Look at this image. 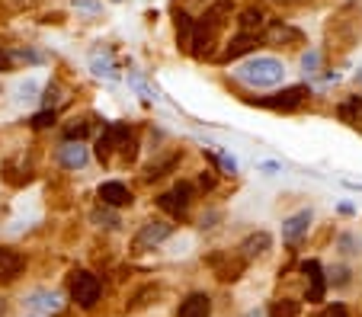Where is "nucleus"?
I'll list each match as a JSON object with an SVG mask.
<instances>
[{
    "mask_svg": "<svg viewBox=\"0 0 362 317\" xmlns=\"http://www.w3.org/2000/svg\"><path fill=\"white\" fill-rule=\"evenodd\" d=\"M154 202H158V209H164L167 215H170V218H180V221L186 218V209H183V205L176 202V199L170 196V192H160V196L154 199Z\"/></svg>",
    "mask_w": 362,
    "mask_h": 317,
    "instance_id": "nucleus-23",
    "label": "nucleus"
},
{
    "mask_svg": "<svg viewBox=\"0 0 362 317\" xmlns=\"http://www.w3.org/2000/svg\"><path fill=\"white\" fill-rule=\"evenodd\" d=\"M244 317H266V308H250Z\"/></svg>",
    "mask_w": 362,
    "mask_h": 317,
    "instance_id": "nucleus-42",
    "label": "nucleus"
},
{
    "mask_svg": "<svg viewBox=\"0 0 362 317\" xmlns=\"http://www.w3.org/2000/svg\"><path fill=\"white\" fill-rule=\"evenodd\" d=\"M26 269V257L13 247H0V286H10L23 276Z\"/></svg>",
    "mask_w": 362,
    "mask_h": 317,
    "instance_id": "nucleus-11",
    "label": "nucleus"
},
{
    "mask_svg": "<svg viewBox=\"0 0 362 317\" xmlns=\"http://www.w3.org/2000/svg\"><path fill=\"white\" fill-rule=\"evenodd\" d=\"M311 221H314V211H311V209H298L295 215L282 218V241L292 247V244H298L302 237H308Z\"/></svg>",
    "mask_w": 362,
    "mask_h": 317,
    "instance_id": "nucleus-8",
    "label": "nucleus"
},
{
    "mask_svg": "<svg viewBox=\"0 0 362 317\" xmlns=\"http://www.w3.org/2000/svg\"><path fill=\"white\" fill-rule=\"evenodd\" d=\"M87 135H90V122L87 119H74L68 129H64V141H83Z\"/></svg>",
    "mask_w": 362,
    "mask_h": 317,
    "instance_id": "nucleus-25",
    "label": "nucleus"
},
{
    "mask_svg": "<svg viewBox=\"0 0 362 317\" xmlns=\"http://www.w3.org/2000/svg\"><path fill=\"white\" fill-rule=\"evenodd\" d=\"M29 317H39V314H29Z\"/></svg>",
    "mask_w": 362,
    "mask_h": 317,
    "instance_id": "nucleus-45",
    "label": "nucleus"
},
{
    "mask_svg": "<svg viewBox=\"0 0 362 317\" xmlns=\"http://www.w3.org/2000/svg\"><path fill=\"white\" fill-rule=\"evenodd\" d=\"M302 71H305V77H314L317 71H321V52H317V48L302 52Z\"/></svg>",
    "mask_w": 362,
    "mask_h": 317,
    "instance_id": "nucleus-26",
    "label": "nucleus"
},
{
    "mask_svg": "<svg viewBox=\"0 0 362 317\" xmlns=\"http://www.w3.org/2000/svg\"><path fill=\"white\" fill-rule=\"evenodd\" d=\"M302 276L308 279V292H305V302L308 304H321L327 295V279H324V266H321V260H305L302 266Z\"/></svg>",
    "mask_w": 362,
    "mask_h": 317,
    "instance_id": "nucleus-5",
    "label": "nucleus"
},
{
    "mask_svg": "<svg viewBox=\"0 0 362 317\" xmlns=\"http://www.w3.org/2000/svg\"><path fill=\"white\" fill-rule=\"evenodd\" d=\"M103 298V279L90 269H74L71 272V302L81 311H93Z\"/></svg>",
    "mask_w": 362,
    "mask_h": 317,
    "instance_id": "nucleus-2",
    "label": "nucleus"
},
{
    "mask_svg": "<svg viewBox=\"0 0 362 317\" xmlns=\"http://www.w3.org/2000/svg\"><path fill=\"white\" fill-rule=\"evenodd\" d=\"M7 314H10V302L0 295V317H7Z\"/></svg>",
    "mask_w": 362,
    "mask_h": 317,
    "instance_id": "nucleus-41",
    "label": "nucleus"
},
{
    "mask_svg": "<svg viewBox=\"0 0 362 317\" xmlns=\"http://www.w3.org/2000/svg\"><path fill=\"white\" fill-rule=\"evenodd\" d=\"M305 97H308V87H305V83H295V87H282L279 93L250 99V103L260 106V109H272V113H292V109H298V106L305 103Z\"/></svg>",
    "mask_w": 362,
    "mask_h": 317,
    "instance_id": "nucleus-3",
    "label": "nucleus"
},
{
    "mask_svg": "<svg viewBox=\"0 0 362 317\" xmlns=\"http://www.w3.org/2000/svg\"><path fill=\"white\" fill-rule=\"evenodd\" d=\"M337 250L343 253V257H356V253H359V241H356L353 234H340L337 237Z\"/></svg>",
    "mask_w": 362,
    "mask_h": 317,
    "instance_id": "nucleus-29",
    "label": "nucleus"
},
{
    "mask_svg": "<svg viewBox=\"0 0 362 317\" xmlns=\"http://www.w3.org/2000/svg\"><path fill=\"white\" fill-rule=\"evenodd\" d=\"M55 122H58V113L55 109H42V113H36L29 119V129H52Z\"/></svg>",
    "mask_w": 362,
    "mask_h": 317,
    "instance_id": "nucleus-28",
    "label": "nucleus"
},
{
    "mask_svg": "<svg viewBox=\"0 0 362 317\" xmlns=\"http://www.w3.org/2000/svg\"><path fill=\"white\" fill-rule=\"evenodd\" d=\"M356 83H359V87H362V68L356 71Z\"/></svg>",
    "mask_w": 362,
    "mask_h": 317,
    "instance_id": "nucleus-43",
    "label": "nucleus"
},
{
    "mask_svg": "<svg viewBox=\"0 0 362 317\" xmlns=\"http://www.w3.org/2000/svg\"><path fill=\"white\" fill-rule=\"evenodd\" d=\"M26 308L32 311V314H61L64 311V298H61V292H52V288H36V292H29L23 298Z\"/></svg>",
    "mask_w": 362,
    "mask_h": 317,
    "instance_id": "nucleus-6",
    "label": "nucleus"
},
{
    "mask_svg": "<svg viewBox=\"0 0 362 317\" xmlns=\"http://www.w3.org/2000/svg\"><path fill=\"white\" fill-rule=\"evenodd\" d=\"M337 211H340V215H353L356 209H353V205H349V202H340V205H337Z\"/></svg>",
    "mask_w": 362,
    "mask_h": 317,
    "instance_id": "nucleus-40",
    "label": "nucleus"
},
{
    "mask_svg": "<svg viewBox=\"0 0 362 317\" xmlns=\"http://www.w3.org/2000/svg\"><path fill=\"white\" fill-rule=\"evenodd\" d=\"M237 250H241V257L247 260V263L250 260H260V257H266V253L272 250V234L270 231H250Z\"/></svg>",
    "mask_w": 362,
    "mask_h": 317,
    "instance_id": "nucleus-12",
    "label": "nucleus"
},
{
    "mask_svg": "<svg viewBox=\"0 0 362 317\" xmlns=\"http://www.w3.org/2000/svg\"><path fill=\"white\" fill-rule=\"evenodd\" d=\"M176 317H211V295L209 292H189L176 308Z\"/></svg>",
    "mask_w": 362,
    "mask_h": 317,
    "instance_id": "nucleus-13",
    "label": "nucleus"
},
{
    "mask_svg": "<svg viewBox=\"0 0 362 317\" xmlns=\"http://www.w3.org/2000/svg\"><path fill=\"white\" fill-rule=\"evenodd\" d=\"M199 186H202V189H215V176H211V170H202V174H199Z\"/></svg>",
    "mask_w": 362,
    "mask_h": 317,
    "instance_id": "nucleus-37",
    "label": "nucleus"
},
{
    "mask_svg": "<svg viewBox=\"0 0 362 317\" xmlns=\"http://www.w3.org/2000/svg\"><path fill=\"white\" fill-rule=\"evenodd\" d=\"M215 164H218L228 176H237V170H241V164H237L231 154H215Z\"/></svg>",
    "mask_w": 362,
    "mask_h": 317,
    "instance_id": "nucleus-31",
    "label": "nucleus"
},
{
    "mask_svg": "<svg viewBox=\"0 0 362 317\" xmlns=\"http://www.w3.org/2000/svg\"><path fill=\"white\" fill-rule=\"evenodd\" d=\"M170 196H174L176 202H180L183 209L189 211V205H193V199H196V186H193V183H186V180H180V183H174Z\"/></svg>",
    "mask_w": 362,
    "mask_h": 317,
    "instance_id": "nucleus-22",
    "label": "nucleus"
},
{
    "mask_svg": "<svg viewBox=\"0 0 362 317\" xmlns=\"http://www.w3.org/2000/svg\"><path fill=\"white\" fill-rule=\"evenodd\" d=\"M257 170H260V174H266V176H272V174H279L282 167L276 164V160H263V164H257Z\"/></svg>",
    "mask_w": 362,
    "mask_h": 317,
    "instance_id": "nucleus-35",
    "label": "nucleus"
},
{
    "mask_svg": "<svg viewBox=\"0 0 362 317\" xmlns=\"http://www.w3.org/2000/svg\"><path fill=\"white\" fill-rule=\"evenodd\" d=\"M337 115L347 122V125H356V122H359V115H362V97H349L347 103L337 109Z\"/></svg>",
    "mask_w": 362,
    "mask_h": 317,
    "instance_id": "nucleus-21",
    "label": "nucleus"
},
{
    "mask_svg": "<svg viewBox=\"0 0 362 317\" xmlns=\"http://www.w3.org/2000/svg\"><path fill=\"white\" fill-rule=\"evenodd\" d=\"M58 99H61L58 83H48L46 93H42V106H46V109H55V106H58Z\"/></svg>",
    "mask_w": 362,
    "mask_h": 317,
    "instance_id": "nucleus-33",
    "label": "nucleus"
},
{
    "mask_svg": "<svg viewBox=\"0 0 362 317\" xmlns=\"http://www.w3.org/2000/svg\"><path fill=\"white\" fill-rule=\"evenodd\" d=\"M113 3H122V0H113Z\"/></svg>",
    "mask_w": 362,
    "mask_h": 317,
    "instance_id": "nucleus-44",
    "label": "nucleus"
},
{
    "mask_svg": "<svg viewBox=\"0 0 362 317\" xmlns=\"http://www.w3.org/2000/svg\"><path fill=\"white\" fill-rule=\"evenodd\" d=\"M231 77L250 90H270V87H279L286 80V64L272 55H253V58L241 61L231 71Z\"/></svg>",
    "mask_w": 362,
    "mask_h": 317,
    "instance_id": "nucleus-1",
    "label": "nucleus"
},
{
    "mask_svg": "<svg viewBox=\"0 0 362 317\" xmlns=\"http://www.w3.org/2000/svg\"><path fill=\"white\" fill-rule=\"evenodd\" d=\"M71 7L81 10V13H99V10H103V0H71Z\"/></svg>",
    "mask_w": 362,
    "mask_h": 317,
    "instance_id": "nucleus-34",
    "label": "nucleus"
},
{
    "mask_svg": "<svg viewBox=\"0 0 362 317\" xmlns=\"http://www.w3.org/2000/svg\"><path fill=\"white\" fill-rule=\"evenodd\" d=\"M266 23V16L260 7H247L241 10V16H237V26H241V32H250L253 36V29H260V26Z\"/></svg>",
    "mask_w": 362,
    "mask_h": 317,
    "instance_id": "nucleus-19",
    "label": "nucleus"
},
{
    "mask_svg": "<svg viewBox=\"0 0 362 317\" xmlns=\"http://www.w3.org/2000/svg\"><path fill=\"white\" fill-rule=\"evenodd\" d=\"M90 71H93V77H103V80H119V68H116V61L109 52H93Z\"/></svg>",
    "mask_w": 362,
    "mask_h": 317,
    "instance_id": "nucleus-16",
    "label": "nucleus"
},
{
    "mask_svg": "<svg viewBox=\"0 0 362 317\" xmlns=\"http://www.w3.org/2000/svg\"><path fill=\"white\" fill-rule=\"evenodd\" d=\"M170 234H174V225L170 221H144L141 225V231H138V237H135V247H141V250H154V247H160L164 241H170Z\"/></svg>",
    "mask_w": 362,
    "mask_h": 317,
    "instance_id": "nucleus-9",
    "label": "nucleus"
},
{
    "mask_svg": "<svg viewBox=\"0 0 362 317\" xmlns=\"http://www.w3.org/2000/svg\"><path fill=\"white\" fill-rule=\"evenodd\" d=\"M270 38L272 42H302V32L292 29V26H286V23H276L270 29Z\"/></svg>",
    "mask_w": 362,
    "mask_h": 317,
    "instance_id": "nucleus-24",
    "label": "nucleus"
},
{
    "mask_svg": "<svg viewBox=\"0 0 362 317\" xmlns=\"http://www.w3.org/2000/svg\"><path fill=\"white\" fill-rule=\"evenodd\" d=\"M253 48H257V36H250V32H237V36L225 45L221 61H237V58H244V55H250Z\"/></svg>",
    "mask_w": 362,
    "mask_h": 317,
    "instance_id": "nucleus-15",
    "label": "nucleus"
},
{
    "mask_svg": "<svg viewBox=\"0 0 362 317\" xmlns=\"http://www.w3.org/2000/svg\"><path fill=\"white\" fill-rule=\"evenodd\" d=\"M209 266L215 269V279L218 282H237L244 276V269H247V260L241 257V253H211L209 257Z\"/></svg>",
    "mask_w": 362,
    "mask_h": 317,
    "instance_id": "nucleus-4",
    "label": "nucleus"
},
{
    "mask_svg": "<svg viewBox=\"0 0 362 317\" xmlns=\"http://www.w3.org/2000/svg\"><path fill=\"white\" fill-rule=\"evenodd\" d=\"M324 279H327V288H347L353 282V269L347 263H333L324 269Z\"/></svg>",
    "mask_w": 362,
    "mask_h": 317,
    "instance_id": "nucleus-18",
    "label": "nucleus"
},
{
    "mask_svg": "<svg viewBox=\"0 0 362 317\" xmlns=\"http://www.w3.org/2000/svg\"><path fill=\"white\" fill-rule=\"evenodd\" d=\"M266 317H302V302H298V298H288V295L272 298V302L266 304Z\"/></svg>",
    "mask_w": 362,
    "mask_h": 317,
    "instance_id": "nucleus-17",
    "label": "nucleus"
},
{
    "mask_svg": "<svg viewBox=\"0 0 362 317\" xmlns=\"http://www.w3.org/2000/svg\"><path fill=\"white\" fill-rule=\"evenodd\" d=\"M148 298H158V286H144V288H138V292L132 295L129 311H138V308H144V304H151Z\"/></svg>",
    "mask_w": 362,
    "mask_h": 317,
    "instance_id": "nucleus-27",
    "label": "nucleus"
},
{
    "mask_svg": "<svg viewBox=\"0 0 362 317\" xmlns=\"http://www.w3.org/2000/svg\"><path fill=\"white\" fill-rule=\"evenodd\" d=\"M90 221L97 227H106V231H116V227H119V215H116L113 209H106V205H97V209L90 211Z\"/></svg>",
    "mask_w": 362,
    "mask_h": 317,
    "instance_id": "nucleus-20",
    "label": "nucleus"
},
{
    "mask_svg": "<svg viewBox=\"0 0 362 317\" xmlns=\"http://www.w3.org/2000/svg\"><path fill=\"white\" fill-rule=\"evenodd\" d=\"M20 93H23V97H20V99H32V97H36V93H39V83H36V80H26L23 87H20Z\"/></svg>",
    "mask_w": 362,
    "mask_h": 317,
    "instance_id": "nucleus-36",
    "label": "nucleus"
},
{
    "mask_svg": "<svg viewBox=\"0 0 362 317\" xmlns=\"http://www.w3.org/2000/svg\"><path fill=\"white\" fill-rule=\"evenodd\" d=\"M211 45H215V29H209V26H202V23L193 26V38H189V52H193V58L205 61L211 55Z\"/></svg>",
    "mask_w": 362,
    "mask_h": 317,
    "instance_id": "nucleus-14",
    "label": "nucleus"
},
{
    "mask_svg": "<svg viewBox=\"0 0 362 317\" xmlns=\"http://www.w3.org/2000/svg\"><path fill=\"white\" fill-rule=\"evenodd\" d=\"M314 317H349V308L343 302H330V304H324V308L317 311Z\"/></svg>",
    "mask_w": 362,
    "mask_h": 317,
    "instance_id": "nucleus-30",
    "label": "nucleus"
},
{
    "mask_svg": "<svg viewBox=\"0 0 362 317\" xmlns=\"http://www.w3.org/2000/svg\"><path fill=\"white\" fill-rule=\"evenodd\" d=\"M13 58L29 61V64H39V61H42V55H36V52H13Z\"/></svg>",
    "mask_w": 362,
    "mask_h": 317,
    "instance_id": "nucleus-38",
    "label": "nucleus"
},
{
    "mask_svg": "<svg viewBox=\"0 0 362 317\" xmlns=\"http://www.w3.org/2000/svg\"><path fill=\"white\" fill-rule=\"evenodd\" d=\"M97 199H99V205H106V209H125V205L135 202L132 189L125 186L122 180H106V183H99Z\"/></svg>",
    "mask_w": 362,
    "mask_h": 317,
    "instance_id": "nucleus-7",
    "label": "nucleus"
},
{
    "mask_svg": "<svg viewBox=\"0 0 362 317\" xmlns=\"http://www.w3.org/2000/svg\"><path fill=\"white\" fill-rule=\"evenodd\" d=\"M55 160H58L64 170H83L90 164V151L83 141H61V148L55 151Z\"/></svg>",
    "mask_w": 362,
    "mask_h": 317,
    "instance_id": "nucleus-10",
    "label": "nucleus"
},
{
    "mask_svg": "<svg viewBox=\"0 0 362 317\" xmlns=\"http://www.w3.org/2000/svg\"><path fill=\"white\" fill-rule=\"evenodd\" d=\"M0 71H13V55L0 48Z\"/></svg>",
    "mask_w": 362,
    "mask_h": 317,
    "instance_id": "nucleus-39",
    "label": "nucleus"
},
{
    "mask_svg": "<svg viewBox=\"0 0 362 317\" xmlns=\"http://www.w3.org/2000/svg\"><path fill=\"white\" fill-rule=\"evenodd\" d=\"M218 221H221V211L218 209H209V211H202L199 227H202V231H211V227H218Z\"/></svg>",
    "mask_w": 362,
    "mask_h": 317,
    "instance_id": "nucleus-32",
    "label": "nucleus"
}]
</instances>
